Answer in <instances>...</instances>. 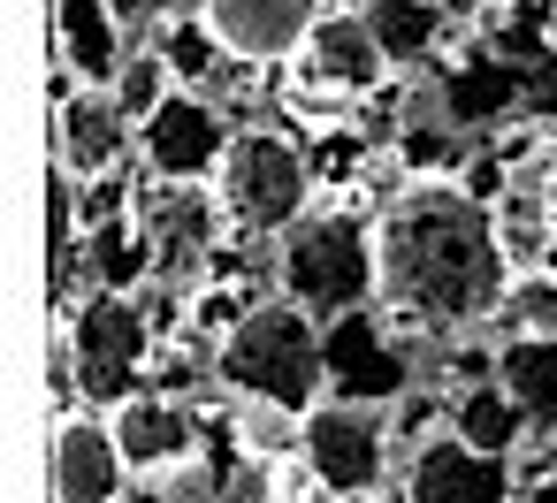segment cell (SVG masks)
<instances>
[{
	"mask_svg": "<svg viewBox=\"0 0 557 503\" xmlns=\"http://www.w3.org/2000/svg\"><path fill=\"white\" fill-rule=\"evenodd\" d=\"M519 267L466 184H405L374 214V305L405 336H466L504 313Z\"/></svg>",
	"mask_w": 557,
	"mask_h": 503,
	"instance_id": "1",
	"label": "cell"
},
{
	"mask_svg": "<svg viewBox=\"0 0 557 503\" xmlns=\"http://www.w3.org/2000/svg\"><path fill=\"white\" fill-rule=\"evenodd\" d=\"M214 374L237 404H275L290 419L329 404V336L290 298L245 305V320L214 343Z\"/></svg>",
	"mask_w": 557,
	"mask_h": 503,
	"instance_id": "2",
	"label": "cell"
},
{
	"mask_svg": "<svg viewBox=\"0 0 557 503\" xmlns=\"http://www.w3.org/2000/svg\"><path fill=\"white\" fill-rule=\"evenodd\" d=\"M275 298L313 320H351L374 298V229L351 214H306L275 252Z\"/></svg>",
	"mask_w": 557,
	"mask_h": 503,
	"instance_id": "3",
	"label": "cell"
},
{
	"mask_svg": "<svg viewBox=\"0 0 557 503\" xmlns=\"http://www.w3.org/2000/svg\"><path fill=\"white\" fill-rule=\"evenodd\" d=\"M214 199H222L237 237H290L306 222V199H313L306 153L283 130H237V146L214 176Z\"/></svg>",
	"mask_w": 557,
	"mask_h": 503,
	"instance_id": "4",
	"label": "cell"
},
{
	"mask_svg": "<svg viewBox=\"0 0 557 503\" xmlns=\"http://www.w3.org/2000/svg\"><path fill=\"white\" fill-rule=\"evenodd\" d=\"M62 336H70L77 397H85V404L115 412V404L138 397V374H146V359H153V313H146L138 298L92 290L85 305H70V328H62Z\"/></svg>",
	"mask_w": 557,
	"mask_h": 503,
	"instance_id": "5",
	"label": "cell"
},
{
	"mask_svg": "<svg viewBox=\"0 0 557 503\" xmlns=\"http://www.w3.org/2000/svg\"><path fill=\"white\" fill-rule=\"evenodd\" d=\"M298 465H306V480L329 503H367L382 488V465H389V412H367V404H336L329 397L321 412H306Z\"/></svg>",
	"mask_w": 557,
	"mask_h": 503,
	"instance_id": "6",
	"label": "cell"
},
{
	"mask_svg": "<svg viewBox=\"0 0 557 503\" xmlns=\"http://www.w3.org/2000/svg\"><path fill=\"white\" fill-rule=\"evenodd\" d=\"M230 146H237V130L222 123V108L207 100V92H176L146 130H138V161H146V176L153 184H199V176H222V161H230Z\"/></svg>",
	"mask_w": 557,
	"mask_h": 503,
	"instance_id": "7",
	"label": "cell"
},
{
	"mask_svg": "<svg viewBox=\"0 0 557 503\" xmlns=\"http://www.w3.org/2000/svg\"><path fill=\"white\" fill-rule=\"evenodd\" d=\"M329 16V0H207L199 24L230 62H290L306 54L313 24Z\"/></svg>",
	"mask_w": 557,
	"mask_h": 503,
	"instance_id": "8",
	"label": "cell"
},
{
	"mask_svg": "<svg viewBox=\"0 0 557 503\" xmlns=\"http://www.w3.org/2000/svg\"><path fill=\"white\" fill-rule=\"evenodd\" d=\"M405 503H519L511 457H481L458 435H428L405 465Z\"/></svg>",
	"mask_w": 557,
	"mask_h": 503,
	"instance_id": "9",
	"label": "cell"
},
{
	"mask_svg": "<svg viewBox=\"0 0 557 503\" xmlns=\"http://www.w3.org/2000/svg\"><path fill=\"white\" fill-rule=\"evenodd\" d=\"M329 397L367 404V412H397L412 397V359L382 328L359 336V313H351V320H336V343H329Z\"/></svg>",
	"mask_w": 557,
	"mask_h": 503,
	"instance_id": "10",
	"label": "cell"
},
{
	"mask_svg": "<svg viewBox=\"0 0 557 503\" xmlns=\"http://www.w3.org/2000/svg\"><path fill=\"white\" fill-rule=\"evenodd\" d=\"M100 419H108V435H115V450H123L131 473H184L191 450L207 442L184 397H146V389H138L131 404H115V412H100Z\"/></svg>",
	"mask_w": 557,
	"mask_h": 503,
	"instance_id": "11",
	"label": "cell"
},
{
	"mask_svg": "<svg viewBox=\"0 0 557 503\" xmlns=\"http://www.w3.org/2000/svg\"><path fill=\"white\" fill-rule=\"evenodd\" d=\"M47 473H54V503H123L131 488H123V450H115V435H108V419L100 412H62L54 419V457H47Z\"/></svg>",
	"mask_w": 557,
	"mask_h": 503,
	"instance_id": "12",
	"label": "cell"
},
{
	"mask_svg": "<svg viewBox=\"0 0 557 503\" xmlns=\"http://www.w3.org/2000/svg\"><path fill=\"white\" fill-rule=\"evenodd\" d=\"M382 70H389V54H382L374 24H367V16H351V9H329V16L313 24L306 54H298V77H306V85H321V92H336V100L374 92V85H382Z\"/></svg>",
	"mask_w": 557,
	"mask_h": 503,
	"instance_id": "13",
	"label": "cell"
},
{
	"mask_svg": "<svg viewBox=\"0 0 557 503\" xmlns=\"http://www.w3.org/2000/svg\"><path fill=\"white\" fill-rule=\"evenodd\" d=\"M123 108L108 100V92H92V85H70L62 92V108H54V168L70 176V184H100V176H115V161H123Z\"/></svg>",
	"mask_w": 557,
	"mask_h": 503,
	"instance_id": "14",
	"label": "cell"
},
{
	"mask_svg": "<svg viewBox=\"0 0 557 503\" xmlns=\"http://www.w3.org/2000/svg\"><path fill=\"white\" fill-rule=\"evenodd\" d=\"M268 465L222 427V435H207L199 450H191V465L184 473H169V503H268Z\"/></svg>",
	"mask_w": 557,
	"mask_h": 503,
	"instance_id": "15",
	"label": "cell"
},
{
	"mask_svg": "<svg viewBox=\"0 0 557 503\" xmlns=\"http://www.w3.org/2000/svg\"><path fill=\"white\" fill-rule=\"evenodd\" d=\"M496 389L519 404L534 435H557V343L549 336H504L496 351Z\"/></svg>",
	"mask_w": 557,
	"mask_h": 503,
	"instance_id": "16",
	"label": "cell"
},
{
	"mask_svg": "<svg viewBox=\"0 0 557 503\" xmlns=\"http://www.w3.org/2000/svg\"><path fill=\"white\" fill-rule=\"evenodd\" d=\"M138 222H146V237H153V252H161V260H199V252H214V237L230 229L222 199H214V191H191V184L161 191Z\"/></svg>",
	"mask_w": 557,
	"mask_h": 503,
	"instance_id": "17",
	"label": "cell"
},
{
	"mask_svg": "<svg viewBox=\"0 0 557 503\" xmlns=\"http://www.w3.org/2000/svg\"><path fill=\"white\" fill-rule=\"evenodd\" d=\"M77 267L92 275V290H108V298H138L146 275L161 267V252H153L146 222L123 214V222H108V229H92V237L77 244Z\"/></svg>",
	"mask_w": 557,
	"mask_h": 503,
	"instance_id": "18",
	"label": "cell"
},
{
	"mask_svg": "<svg viewBox=\"0 0 557 503\" xmlns=\"http://www.w3.org/2000/svg\"><path fill=\"white\" fill-rule=\"evenodd\" d=\"M62 54H70L77 85H92V92L115 85V70H123L131 54H123V32H115V16H108V0H62Z\"/></svg>",
	"mask_w": 557,
	"mask_h": 503,
	"instance_id": "19",
	"label": "cell"
},
{
	"mask_svg": "<svg viewBox=\"0 0 557 503\" xmlns=\"http://www.w3.org/2000/svg\"><path fill=\"white\" fill-rule=\"evenodd\" d=\"M450 435H458L466 450H481V457H519V442H527L534 427L519 419V404H511L496 381H473V389L450 397Z\"/></svg>",
	"mask_w": 557,
	"mask_h": 503,
	"instance_id": "20",
	"label": "cell"
},
{
	"mask_svg": "<svg viewBox=\"0 0 557 503\" xmlns=\"http://www.w3.org/2000/svg\"><path fill=\"white\" fill-rule=\"evenodd\" d=\"M359 16L374 24L389 70H397V62H428L435 39H443V0H367Z\"/></svg>",
	"mask_w": 557,
	"mask_h": 503,
	"instance_id": "21",
	"label": "cell"
},
{
	"mask_svg": "<svg viewBox=\"0 0 557 503\" xmlns=\"http://www.w3.org/2000/svg\"><path fill=\"white\" fill-rule=\"evenodd\" d=\"M108 100L123 108V123L131 130H146L169 100H176V70L161 62V54H131L123 70H115V85H108Z\"/></svg>",
	"mask_w": 557,
	"mask_h": 503,
	"instance_id": "22",
	"label": "cell"
},
{
	"mask_svg": "<svg viewBox=\"0 0 557 503\" xmlns=\"http://www.w3.org/2000/svg\"><path fill=\"white\" fill-rule=\"evenodd\" d=\"M504 320H511V336H549V343H557V282L519 275L511 298H504Z\"/></svg>",
	"mask_w": 557,
	"mask_h": 503,
	"instance_id": "23",
	"label": "cell"
},
{
	"mask_svg": "<svg viewBox=\"0 0 557 503\" xmlns=\"http://www.w3.org/2000/svg\"><path fill=\"white\" fill-rule=\"evenodd\" d=\"M108 16H115V32L131 39V32H146V24L161 16V0H108Z\"/></svg>",
	"mask_w": 557,
	"mask_h": 503,
	"instance_id": "24",
	"label": "cell"
},
{
	"mask_svg": "<svg viewBox=\"0 0 557 503\" xmlns=\"http://www.w3.org/2000/svg\"><path fill=\"white\" fill-rule=\"evenodd\" d=\"M519 503H557V473H527L519 480Z\"/></svg>",
	"mask_w": 557,
	"mask_h": 503,
	"instance_id": "25",
	"label": "cell"
},
{
	"mask_svg": "<svg viewBox=\"0 0 557 503\" xmlns=\"http://www.w3.org/2000/svg\"><path fill=\"white\" fill-rule=\"evenodd\" d=\"M123 503H169V488H131Z\"/></svg>",
	"mask_w": 557,
	"mask_h": 503,
	"instance_id": "26",
	"label": "cell"
},
{
	"mask_svg": "<svg viewBox=\"0 0 557 503\" xmlns=\"http://www.w3.org/2000/svg\"><path fill=\"white\" fill-rule=\"evenodd\" d=\"M549 237H557V176H549Z\"/></svg>",
	"mask_w": 557,
	"mask_h": 503,
	"instance_id": "27",
	"label": "cell"
},
{
	"mask_svg": "<svg viewBox=\"0 0 557 503\" xmlns=\"http://www.w3.org/2000/svg\"><path fill=\"white\" fill-rule=\"evenodd\" d=\"M549 47H557V0H549Z\"/></svg>",
	"mask_w": 557,
	"mask_h": 503,
	"instance_id": "28",
	"label": "cell"
}]
</instances>
